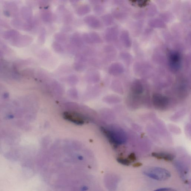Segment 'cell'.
Listing matches in <instances>:
<instances>
[{"label":"cell","mask_w":191,"mask_h":191,"mask_svg":"<svg viewBox=\"0 0 191 191\" xmlns=\"http://www.w3.org/2000/svg\"><path fill=\"white\" fill-rule=\"evenodd\" d=\"M143 174L146 176L155 180L163 181L170 178V173L164 168L159 167H151L144 170Z\"/></svg>","instance_id":"cell-1"},{"label":"cell","mask_w":191,"mask_h":191,"mask_svg":"<svg viewBox=\"0 0 191 191\" xmlns=\"http://www.w3.org/2000/svg\"><path fill=\"white\" fill-rule=\"evenodd\" d=\"M102 130L109 140L113 144H120L125 142V140L123 139V135H120L119 134L114 133L104 128Z\"/></svg>","instance_id":"cell-2"},{"label":"cell","mask_w":191,"mask_h":191,"mask_svg":"<svg viewBox=\"0 0 191 191\" xmlns=\"http://www.w3.org/2000/svg\"><path fill=\"white\" fill-rule=\"evenodd\" d=\"M65 119L77 125H83L85 122L84 118L77 113L67 112L64 114Z\"/></svg>","instance_id":"cell-3"},{"label":"cell","mask_w":191,"mask_h":191,"mask_svg":"<svg viewBox=\"0 0 191 191\" xmlns=\"http://www.w3.org/2000/svg\"><path fill=\"white\" fill-rule=\"evenodd\" d=\"M84 21L91 28H99L100 27V21L95 16L92 15L87 16L84 18Z\"/></svg>","instance_id":"cell-4"},{"label":"cell","mask_w":191,"mask_h":191,"mask_svg":"<svg viewBox=\"0 0 191 191\" xmlns=\"http://www.w3.org/2000/svg\"><path fill=\"white\" fill-rule=\"evenodd\" d=\"M152 156L159 159H164L166 161H172L175 156L173 154L163 152H154L152 154Z\"/></svg>","instance_id":"cell-5"},{"label":"cell","mask_w":191,"mask_h":191,"mask_svg":"<svg viewBox=\"0 0 191 191\" xmlns=\"http://www.w3.org/2000/svg\"><path fill=\"white\" fill-rule=\"evenodd\" d=\"M71 42L74 46L78 48L81 47L84 45L82 37L79 34L74 33L71 38Z\"/></svg>","instance_id":"cell-6"},{"label":"cell","mask_w":191,"mask_h":191,"mask_svg":"<svg viewBox=\"0 0 191 191\" xmlns=\"http://www.w3.org/2000/svg\"><path fill=\"white\" fill-rule=\"evenodd\" d=\"M91 11V7L88 5H82L78 8L77 10V13L79 16H84Z\"/></svg>","instance_id":"cell-7"},{"label":"cell","mask_w":191,"mask_h":191,"mask_svg":"<svg viewBox=\"0 0 191 191\" xmlns=\"http://www.w3.org/2000/svg\"><path fill=\"white\" fill-rule=\"evenodd\" d=\"M42 18L44 22H51L54 20L55 18L52 13L49 11H45L42 14Z\"/></svg>","instance_id":"cell-8"},{"label":"cell","mask_w":191,"mask_h":191,"mask_svg":"<svg viewBox=\"0 0 191 191\" xmlns=\"http://www.w3.org/2000/svg\"><path fill=\"white\" fill-rule=\"evenodd\" d=\"M89 35L93 43H99L102 42L101 39L99 34L95 32H91L89 33Z\"/></svg>","instance_id":"cell-9"},{"label":"cell","mask_w":191,"mask_h":191,"mask_svg":"<svg viewBox=\"0 0 191 191\" xmlns=\"http://www.w3.org/2000/svg\"><path fill=\"white\" fill-rule=\"evenodd\" d=\"M53 49L56 52L58 53L63 52L64 50L61 46L57 42H54L52 44Z\"/></svg>","instance_id":"cell-10"},{"label":"cell","mask_w":191,"mask_h":191,"mask_svg":"<svg viewBox=\"0 0 191 191\" xmlns=\"http://www.w3.org/2000/svg\"><path fill=\"white\" fill-rule=\"evenodd\" d=\"M86 65L84 63L75 62L74 64V67L77 71H83L86 68Z\"/></svg>","instance_id":"cell-11"},{"label":"cell","mask_w":191,"mask_h":191,"mask_svg":"<svg viewBox=\"0 0 191 191\" xmlns=\"http://www.w3.org/2000/svg\"><path fill=\"white\" fill-rule=\"evenodd\" d=\"M55 38L57 42H65L66 39V36L63 33H60V32L55 34Z\"/></svg>","instance_id":"cell-12"},{"label":"cell","mask_w":191,"mask_h":191,"mask_svg":"<svg viewBox=\"0 0 191 191\" xmlns=\"http://www.w3.org/2000/svg\"><path fill=\"white\" fill-rule=\"evenodd\" d=\"M76 62L85 63L87 61V59L85 55L81 53H79L76 55L75 58Z\"/></svg>","instance_id":"cell-13"},{"label":"cell","mask_w":191,"mask_h":191,"mask_svg":"<svg viewBox=\"0 0 191 191\" xmlns=\"http://www.w3.org/2000/svg\"><path fill=\"white\" fill-rule=\"evenodd\" d=\"M116 160H117L118 163L124 165L129 166L131 164V161L127 159H125V158H117Z\"/></svg>","instance_id":"cell-14"},{"label":"cell","mask_w":191,"mask_h":191,"mask_svg":"<svg viewBox=\"0 0 191 191\" xmlns=\"http://www.w3.org/2000/svg\"><path fill=\"white\" fill-rule=\"evenodd\" d=\"M46 37V32L44 28H43L41 30L39 36V40L40 43H43L45 42Z\"/></svg>","instance_id":"cell-15"},{"label":"cell","mask_w":191,"mask_h":191,"mask_svg":"<svg viewBox=\"0 0 191 191\" xmlns=\"http://www.w3.org/2000/svg\"><path fill=\"white\" fill-rule=\"evenodd\" d=\"M82 39L83 40V42H85L88 44H92L93 43L92 41L90 36L89 34L84 33L83 34V36H82Z\"/></svg>","instance_id":"cell-16"},{"label":"cell","mask_w":191,"mask_h":191,"mask_svg":"<svg viewBox=\"0 0 191 191\" xmlns=\"http://www.w3.org/2000/svg\"><path fill=\"white\" fill-rule=\"evenodd\" d=\"M94 11L96 14H100L103 12V7L102 6L97 5L94 7Z\"/></svg>","instance_id":"cell-17"},{"label":"cell","mask_w":191,"mask_h":191,"mask_svg":"<svg viewBox=\"0 0 191 191\" xmlns=\"http://www.w3.org/2000/svg\"><path fill=\"white\" fill-rule=\"evenodd\" d=\"M128 159L130 161H135L136 159V157L135 154L133 153L130 154L129 156H128Z\"/></svg>","instance_id":"cell-18"},{"label":"cell","mask_w":191,"mask_h":191,"mask_svg":"<svg viewBox=\"0 0 191 191\" xmlns=\"http://www.w3.org/2000/svg\"><path fill=\"white\" fill-rule=\"evenodd\" d=\"M153 191H176L174 189L171 188H162L154 190Z\"/></svg>","instance_id":"cell-19"},{"label":"cell","mask_w":191,"mask_h":191,"mask_svg":"<svg viewBox=\"0 0 191 191\" xmlns=\"http://www.w3.org/2000/svg\"><path fill=\"white\" fill-rule=\"evenodd\" d=\"M142 165V164L140 163V162H137L134 164H133V167H141Z\"/></svg>","instance_id":"cell-20"},{"label":"cell","mask_w":191,"mask_h":191,"mask_svg":"<svg viewBox=\"0 0 191 191\" xmlns=\"http://www.w3.org/2000/svg\"><path fill=\"white\" fill-rule=\"evenodd\" d=\"M87 189H88V188L86 186H84L83 187V188H82V190L83 191H86L87 190Z\"/></svg>","instance_id":"cell-21"}]
</instances>
